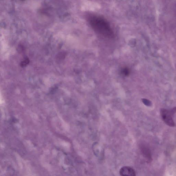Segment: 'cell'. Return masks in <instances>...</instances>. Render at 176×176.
<instances>
[{
    "label": "cell",
    "mask_w": 176,
    "mask_h": 176,
    "mask_svg": "<svg viewBox=\"0 0 176 176\" xmlns=\"http://www.w3.org/2000/svg\"><path fill=\"white\" fill-rule=\"evenodd\" d=\"M28 62L29 61L28 59L25 60L24 61H23V62H22V66H25L28 63V62Z\"/></svg>",
    "instance_id": "8992f818"
},
{
    "label": "cell",
    "mask_w": 176,
    "mask_h": 176,
    "mask_svg": "<svg viewBox=\"0 0 176 176\" xmlns=\"http://www.w3.org/2000/svg\"><path fill=\"white\" fill-rule=\"evenodd\" d=\"M120 173L121 176H134L136 172L134 169L129 167H124L120 170Z\"/></svg>",
    "instance_id": "3957f363"
},
{
    "label": "cell",
    "mask_w": 176,
    "mask_h": 176,
    "mask_svg": "<svg viewBox=\"0 0 176 176\" xmlns=\"http://www.w3.org/2000/svg\"><path fill=\"white\" fill-rule=\"evenodd\" d=\"M176 113V107L173 108L170 110L162 109L160 111L162 120L168 126L172 127L175 126L173 117Z\"/></svg>",
    "instance_id": "7a4b0ae2"
},
{
    "label": "cell",
    "mask_w": 176,
    "mask_h": 176,
    "mask_svg": "<svg viewBox=\"0 0 176 176\" xmlns=\"http://www.w3.org/2000/svg\"><path fill=\"white\" fill-rule=\"evenodd\" d=\"M142 152L148 162H151L152 160V157L149 149L147 147H143L142 148Z\"/></svg>",
    "instance_id": "277c9868"
},
{
    "label": "cell",
    "mask_w": 176,
    "mask_h": 176,
    "mask_svg": "<svg viewBox=\"0 0 176 176\" xmlns=\"http://www.w3.org/2000/svg\"><path fill=\"white\" fill-rule=\"evenodd\" d=\"M89 21L92 28L100 34L108 38L114 37L113 30L105 19L100 16H93L90 17Z\"/></svg>",
    "instance_id": "6da1fadb"
},
{
    "label": "cell",
    "mask_w": 176,
    "mask_h": 176,
    "mask_svg": "<svg viewBox=\"0 0 176 176\" xmlns=\"http://www.w3.org/2000/svg\"><path fill=\"white\" fill-rule=\"evenodd\" d=\"M123 73L125 75H128V74L129 73V71L127 69H125L123 71Z\"/></svg>",
    "instance_id": "5b68a950"
}]
</instances>
